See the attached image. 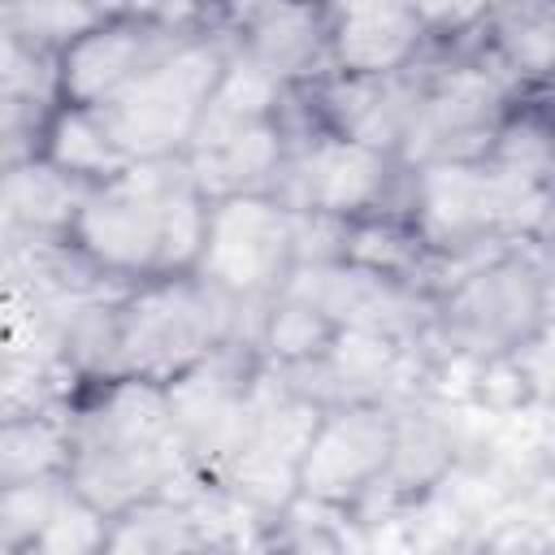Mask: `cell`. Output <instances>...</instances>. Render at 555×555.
Returning a JSON list of instances; mask_svg holds the SVG:
<instances>
[{
	"label": "cell",
	"instance_id": "obj_27",
	"mask_svg": "<svg viewBox=\"0 0 555 555\" xmlns=\"http://www.w3.org/2000/svg\"><path fill=\"white\" fill-rule=\"evenodd\" d=\"M104 533H108V520L91 503L69 494L56 507V516L43 525V533L17 555H104Z\"/></svg>",
	"mask_w": 555,
	"mask_h": 555
},
{
	"label": "cell",
	"instance_id": "obj_19",
	"mask_svg": "<svg viewBox=\"0 0 555 555\" xmlns=\"http://www.w3.org/2000/svg\"><path fill=\"white\" fill-rule=\"evenodd\" d=\"M39 156L52 169H61V173H69V178H78L87 186H100V182L117 178L130 165L113 147V139H108L104 121L95 117V108H65V104L52 108V117L43 126Z\"/></svg>",
	"mask_w": 555,
	"mask_h": 555
},
{
	"label": "cell",
	"instance_id": "obj_4",
	"mask_svg": "<svg viewBox=\"0 0 555 555\" xmlns=\"http://www.w3.org/2000/svg\"><path fill=\"white\" fill-rule=\"evenodd\" d=\"M412 230L434 256H464L490 243H546L551 186L512 178L494 165L412 169Z\"/></svg>",
	"mask_w": 555,
	"mask_h": 555
},
{
	"label": "cell",
	"instance_id": "obj_12",
	"mask_svg": "<svg viewBox=\"0 0 555 555\" xmlns=\"http://www.w3.org/2000/svg\"><path fill=\"white\" fill-rule=\"evenodd\" d=\"M390 434L395 421L382 403H347L321 412L299 460V494L351 512L386 473Z\"/></svg>",
	"mask_w": 555,
	"mask_h": 555
},
{
	"label": "cell",
	"instance_id": "obj_1",
	"mask_svg": "<svg viewBox=\"0 0 555 555\" xmlns=\"http://www.w3.org/2000/svg\"><path fill=\"white\" fill-rule=\"evenodd\" d=\"M208 234V199L195 191L186 160H139L87 191L74 217V247L121 282L186 278Z\"/></svg>",
	"mask_w": 555,
	"mask_h": 555
},
{
	"label": "cell",
	"instance_id": "obj_17",
	"mask_svg": "<svg viewBox=\"0 0 555 555\" xmlns=\"http://www.w3.org/2000/svg\"><path fill=\"white\" fill-rule=\"evenodd\" d=\"M481 56H490L520 91H546V74L555 56V4L546 0L486 4Z\"/></svg>",
	"mask_w": 555,
	"mask_h": 555
},
{
	"label": "cell",
	"instance_id": "obj_25",
	"mask_svg": "<svg viewBox=\"0 0 555 555\" xmlns=\"http://www.w3.org/2000/svg\"><path fill=\"white\" fill-rule=\"evenodd\" d=\"M486 165H494L512 178L551 186V121H546L542 95H525L507 113V121L494 134V147H490Z\"/></svg>",
	"mask_w": 555,
	"mask_h": 555
},
{
	"label": "cell",
	"instance_id": "obj_28",
	"mask_svg": "<svg viewBox=\"0 0 555 555\" xmlns=\"http://www.w3.org/2000/svg\"><path fill=\"white\" fill-rule=\"evenodd\" d=\"M0 91H35V95H52L56 100V65L35 61L13 30L0 22Z\"/></svg>",
	"mask_w": 555,
	"mask_h": 555
},
{
	"label": "cell",
	"instance_id": "obj_24",
	"mask_svg": "<svg viewBox=\"0 0 555 555\" xmlns=\"http://www.w3.org/2000/svg\"><path fill=\"white\" fill-rule=\"evenodd\" d=\"M334 325L317 312V308H308V304H299V299H291V295H273L269 299V308H264V317H260V334H256V356H260V364H295V360H312V356H321L330 343H334Z\"/></svg>",
	"mask_w": 555,
	"mask_h": 555
},
{
	"label": "cell",
	"instance_id": "obj_29",
	"mask_svg": "<svg viewBox=\"0 0 555 555\" xmlns=\"http://www.w3.org/2000/svg\"><path fill=\"white\" fill-rule=\"evenodd\" d=\"M195 555H273L269 546H247V551H225V546H204V551H195Z\"/></svg>",
	"mask_w": 555,
	"mask_h": 555
},
{
	"label": "cell",
	"instance_id": "obj_9",
	"mask_svg": "<svg viewBox=\"0 0 555 555\" xmlns=\"http://www.w3.org/2000/svg\"><path fill=\"white\" fill-rule=\"evenodd\" d=\"M291 212L264 195L208 204V234L195 278L234 304L264 308L291 278Z\"/></svg>",
	"mask_w": 555,
	"mask_h": 555
},
{
	"label": "cell",
	"instance_id": "obj_2",
	"mask_svg": "<svg viewBox=\"0 0 555 555\" xmlns=\"http://www.w3.org/2000/svg\"><path fill=\"white\" fill-rule=\"evenodd\" d=\"M434 325L408 343L429 364L442 356L499 360L538 334H551V247L520 238L468 269L434 299Z\"/></svg>",
	"mask_w": 555,
	"mask_h": 555
},
{
	"label": "cell",
	"instance_id": "obj_22",
	"mask_svg": "<svg viewBox=\"0 0 555 555\" xmlns=\"http://www.w3.org/2000/svg\"><path fill=\"white\" fill-rule=\"evenodd\" d=\"M69 464V412H39L0 425V490L65 477Z\"/></svg>",
	"mask_w": 555,
	"mask_h": 555
},
{
	"label": "cell",
	"instance_id": "obj_13",
	"mask_svg": "<svg viewBox=\"0 0 555 555\" xmlns=\"http://www.w3.org/2000/svg\"><path fill=\"white\" fill-rule=\"evenodd\" d=\"M221 26L238 56L286 87L321 82L334 74L325 43V4H225Z\"/></svg>",
	"mask_w": 555,
	"mask_h": 555
},
{
	"label": "cell",
	"instance_id": "obj_3",
	"mask_svg": "<svg viewBox=\"0 0 555 555\" xmlns=\"http://www.w3.org/2000/svg\"><path fill=\"white\" fill-rule=\"evenodd\" d=\"M264 308L234 304L195 273L139 282L117 308L121 377L165 386L225 343H243L256 351Z\"/></svg>",
	"mask_w": 555,
	"mask_h": 555
},
{
	"label": "cell",
	"instance_id": "obj_6",
	"mask_svg": "<svg viewBox=\"0 0 555 555\" xmlns=\"http://www.w3.org/2000/svg\"><path fill=\"white\" fill-rule=\"evenodd\" d=\"M442 56V52H438ZM525 95H542V91H520L490 56H468V61H451L442 56L421 108L408 126V139L399 143L395 160L403 169H425V165H481L494 147L499 126L507 121V113L525 100Z\"/></svg>",
	"mask_w": 555,
	"mask_h": 555
},
{
	"label": "cell",
	"instance_id": "obj_30",
	"mask_svg": "<svg viewBox=\"0 0 555 555\" xmlns=\"http://www.w3.org/2000/svg\"><path fill=\"white\" fill-rule=\"evenodd\" d=\"M0 555H17V551H9V546H4V542H0Z\"/></svg>",
	"mask_w": 555,
	"mask_h": 555
},
{
	"label": "cell",
	"instance_id": "obj_11",
	"mask_svg": "<svg viewBox=\"0 0 555 555\" xmlns=\"http://www.w3.org/2000/svg\"><path fill=\"white\" fill-rule=\"evenodd\" d=\"M438 61L442 56L434 48H425L412 65H403L395 74H373V78L330 74V78L312 82V100H317L325 134H338L347 143L395 156L399 143L408 139V126L421 108V95L438 69Z\"/></svg>",
	"mask_w": 555,
	"mask_h": 555
},
{
	"label": "cell",
	"instance_id": "obj_23",
	"mask_svg": "<svg viewBox=\"0 0 555 555\" xmlns=\"http://www.w3.org/2000/svg\"><path fill=\"white\" fill-rule=\"evenodd\" d=\"M108 9L113 4H0V22L35 61L56 65V56L78 35H87L108 17Z\"/></svg>",
	"mask_w": 555,
	"mask_h": 555
},
{
	"label": "cell",
	"instance_id": "obj_16",
	"mask_svg": "<svg viewBox=\"0 0 555 555\" xmlns=\"http://www.w3.org/2000/svg\"><path fill=\"white\" fill-rule=\"evenodd\" d=\"M87 191V182L52 169L43 156H26L0 169V243L35 247L69 238Z\"/></svg>",
	"mask_w": 555,
	"mask_h": 555
},
{
	"label": "cell",
	"instance_id": "obj_10",
	"mask_svg": "<svg viewBox=\"0 0 555 555\" xmlns=\"http://www.w3.org/2000/svg\"><path fill=\"white\" fill-rule=\"evenodd\" d=\"M282 295L317 308L334 330H364L382 334L390 343H416L434 325V295L390 282L382 273H369L360 264H299L291 269Z\"/></svg>",
	"mask_w": 555,
	"mask_h": 555
},
{
	"label": "cell",
	"instance_id": "obj_26",
	"mask_svg": "<svg viewBox=\"0 0 555 555\" xmlns=\"http://www.w3.org/2000/svg\"><path fill=\"white\" fill-rule=\"evenodd\" d=\"M65 499H69V481L65 477H43V481H26V486L0 490V542L9 551L30 546Z\"/></svg>",
	"mask_w": 555,
	"mask_h": 555
},
{
	"label": "cell",
	"instance_id": "obj_14",
	"mask_svg": "<svg viewBox=\"0 0 555 555\" xmlns=\"http://www.w3.org/2000/svg\"><path fill=\"white\" fill-rule=\"evenodd\" d=\"M325 43L330 69L347 78L395 74L429 48L416 4H325Z\"/></svg>",
	"mask_w": 555,
	"mask_h": 555
},
{
	"label": "cell",
	"instance_id": "obj_7",
	"mask_svg": "<svg viewBox=\"0 0 555 555\" xmlns=\"http://www.w3.org/2000/svg\"><path fill=\"white\" fill-rule=\"evenodd\" d=\"M286 212L321 217H408L412 212V169L395 156L347 143L338 134H317L295 147L269 195Z\"/></svg>",
	"mask_w": 555,
	"mask_h": 555
},
{
	"label": "cell",
	"instance_id": "obj_18",
	"mask_svg": "<svg viewBox=\"0 0 555 555\" xmlns=\"http://www.w3.org/2000/svg\"><path fill=\"white\" fill-rule=\"evenodd\" d=\"M195 494L147 499V503L117 512L104 533V555H195V551H204L208 533H204Z\"/></svg>",
	"mask_w": 555,
	"mask_h": 555
},
{
	"label": "cell",
	"instance_id": "obj_15",
	"mask_svg": "<svg viewBox=\"0 0 555 555\" xmlns=\"http://www.w3.org/2000/svg\"><path fill=\"white\" fill-rule=\"evenodd\" d=\"M286 156H291V147H286L278 121H260V126H247V130L195 139L182 152L186 173H191L195 191L208 204L238 199V195H264L269 199Z\"/></svg>",
	"mask_w": 555,
	"mask_h": 555
},
{
	"label": "cell",
	"instance_id": "obj_21",
	"mask_svg": "<svg viewBox=\"0 0 555 555\" xmlns=\"http://www.w3.org/2000/svg\"><path fill=\"white\" fill-rule=\"evenodd\" d=\"M264 546L273 555H364V533L347 507L295 494L269 525Z\"/></svg>",
	"mask_w": 555,
	"mask_h": 555
},
{
	"label": "cell",
	"instance_id": "obj_5",
	"mask_svg": "<svg viewBox=\"0 0 555 555\" xmlns=\"http://www.w3.org/2000/svg\"><path fill=\"white\" fill-rule=\"evenodd\" d=\"M230 61L225 26L212 35H199L182 43L173 56L152 65L143 78H134L121 95L95 108L104 121L113 147L139 165V160H173L191 147V134L204 117V104Z\"/></svg>",
	"mask_w": 555,
	"mask_h": 555
},
{
	"label": "cell",
	"instance_id": "obj_20",
	"mask_svg": "<svg viewBox=\"0 0 555 555\" xmlns=\"http://www.w3.org/2000/svg\"><path fill=\"white\" fill-rule=\"evenodd\" d=\"M347 264H360L369 273H382L390 282H408V286L425 291L434 251L421 243V234L412 230L408 217H360L347 230Z\"/></svg>",
	"mask_w": 555,
	"mask_h": 555
},
{
	"label": "cell",
	"instance_id": "obj_8",
	"mask_svg": "<svg viewBox=\"0 0 555 555\" xmlns=\"http://www.w3.org/2000/svg\"><path fill=\"white\" fill-rule=\"evenodd\" d=\"M256 373H260V356L243 343H225L204 360H195L173 382H165L173 438L204 481H212L247 438Z\"/></svg>",
	"mask_w": 555,
	"mask_h": 555
}]
</instances>
